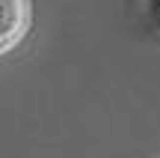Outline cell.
Masks as SVG:
<instances>
[{"label":"cell","mask_w":160,"mask_h":158,"mask_svg":"<svg viewBox=\"0 0 160 158\" xmlns=\"http://www.w3.org/2000/svg\"><path fill=\"white\" fill-rule=\"evenodd\" d=\"M30 0H0V57L21 45V39L30 33Z\"/></svg>","instance_id":"cell-1"},{"label":"cell","mask_w":160,"mask_h":158,"mask_svg":"<svg viewBox=\"0 0 160 158\" xmlns=\"http://www.w3.org/2000/svg\"><path fill=\"white\" fill-rule=\"evenodd\" d=\"M145 6V18H148V27L154 30V36L160 39V0H142Z\"/></svg>","instance_id":"cell-2"}]
</instances>
